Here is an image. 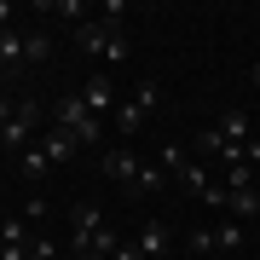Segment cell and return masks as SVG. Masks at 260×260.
<instances>
[{
  "instance_id": "obj_25",
  "label": "cell",
  "mask_w": 260,
  "mask_h": 260,
  "mask_svg": "<svg viewBox=\"0 0 260 260\" xmlns=\"http://www.w3.org/2000/svg\"><path fill=\"white\" fill-rule=\"evenodd\" d=\"M81 260H116V254H81Z\"/></svg>"
},
{
  "instance_id": "obj_2",
  "label": "cell",
  "mask_w": 260,
  "mask_h": 260,
  "mask_svg": "<svg viewBox=\"0 0 260 260\" xmlns=\"http://www.w3.org/2000/svg\"><path fill=\"white\" fill-rule=\"evenodd\" d=\"M70 249H75V260H81V254H116L121 249V237L110 232V220H104L99 203H81L70 214Z\"/></svg>"
},
{
  "instance_id": "obj_7",
  "label": "cell",
  "mask_w": 260,
  "mask_h": 260,
  "mask_svg": "<svg viewBox=\"0 0 260 260\" xmlns=\"http://www.w3.org/2000/svg\"><path fill=\"white\" fill-rule=\"evenodd\" d=\"M99 168H104V179H116V185H133V179H139V156H133L127 145H116Z\"/></svg>"
},
{
  "instance_id": "obj_15",
  "label": "cell",
  "mask_w": 260,
  "mask_h": 260,
  "mask_svg": "<svg viewBox=\"0 0 260 260\" xmlns=\"http://www.w3.org/2000/svg\"><path fill=\"white\" fill-rule=\"evenodd\" d=\"M18 168H23V179H41V174H47L52 162H47V150H41V145H29L23 156H18Z\"/></svg>"
},
{
  "instance_id": "obj_12",
  "label": "cell",
  "mask_w": 260,
  "mask_h": 260,
  "mask_svg": "<svg viewBox=\"0 0 260 260\" xmlns=\"http://www.w3.org/2000/svg\"><path fill=\"white\" fill-rule=\"evenodd\" d=\"M174 179H179V185H185V191L197 197V203H203V191L214 185V179H208V168H203V162H197V156H191L185 168H179V174H174Z\"/></svg>"
},
{
  "instance_id": "obj_5",
  "label": "cell",
  "mask_w": 260,
  "mask_h": 260,
  "mask_svg": "<svg viewBox=\"0 0 260 260\" xmlns=\"http://www.w3.org/2000/svg\"><path fill=\"white\" fill-rule=\"evenodd\" d=\"M35 127H41V104H35V99H18V110H12V121L0 127V145L23 156V150H29V133H35Z\"/></svg>"
},
{
  "instance_id": "obj_22",
  "label": "cell",
  "mask_w": 260,
  "mask_h": 260,
  "mask_svg": "<svg viewBox=\"0 0 260 260\" xmlns=\"http://www.w3.org/2000/svg\"><path fill=\"white\" fill-rule=\"evenodd\" d=\"M29 254H35V260H52V254H58V243H47V237H35V243H29Z\"/></svg>"
},
{
  "instance_id": "obj_13",
  "label": "cell",
  "mask_w": 260,
  "mask_h": 260,
  "mask_svg": "<svg viewBox=\"0 0 260 260\" xmlns=\"http://www.w3.org/2000/svg\"><path fill=\"white\" fill-rule=\"evenodd\" d=\"M168 185V168L156 162V156H150V162H139V179H133V191H139V197H150V191H162Z\"/></svg>"
},
{
  "instance_id": "obj_11",
  "label": "cell",
  "mask_w": 260,
  "mask_h": 260,
  "mask_svg": "<svg viewBox=\"0 0 260 260\" xmlns=\"http://www.w3.org/2000/svg\"><path fill=\"white\" fill-rule=\"evenodd\" d=\"M214 127H220V133H225V139H243V145H249V139H254V121H249V110H225L220 121H214Z\"/></svg>"
},
{
  "instance_id": "obj_19",
  "label": "cell",
  "mask_w": 260,
  "mask_h": 260,
  "mask_svg": "<svg viewBox=\"0 0 260 260\" xmlns=\"http://www.w3.org/2000/svg\"><path fill=\"white\" fill-rule=\"evenodd\" d=\"M156 162L168 168V174H179V168H185L191 156H185V150H179V145H162V150H156Z\"/></svg>"
},
{
  "instance_id": "obj_18",
  "label": "cell",
  "mask_w": 260,
  "mask_h": 260,
  "mask_svg": "<svg viewBox=\"0 0 260 260\" xmlns=\"http://www.w3.org/2000/svg\"><path fill=\"white\" fill-rule=\"evenodd\" d=\"M208 237H214V249H237V243H243V225H237V220H225V225H214Z\"/></svg>"
},
{
  "instance_id": "obj_4",
  "label": "cell",
  "mask_w": 260,
  "mask_h": 260,
  "mask_svg": "<svg viewBox=\"0 0 260 260\" xmlns=\"http://www.w3.org/2000/svg\"><path fill=\"white\" fill-rule=\"evenodd\" d=\"M156 99H162V81H156V75H145V81H139V93H133V99L116 110V127H121V139H127V133H139L145 121H150Z\"/></svg>"
},
{
  "instance_id": "obj_9",
  "label": "cell",
  "mask_w": 260,
  "mask_h": 260,
  "mask_svg": "<svg viewBox=\"0 0 260 260\" xmlns=\"http://www.w3.org/2000/svg\"><path fill=\"white\" fill-rule=\"evenodd\" d=\"M133 249H139L145 260H162L168 254V220H145L139 237H133Z\"/></svg>"
},
{
  "instance_id": "obj_6",
  "label": "cell",
  "mask_w": 260,
  "mask_h": 260,
  "mask_svg": "<svg viewBox=\"0 0 260 260\" xmlns=\"http://www.w3.org/2000/svg\"><path fill=\"white\" fill-rule=\"evenodd\" d=\"M81 104H87V110H93L99 121H104V116H116V81H110V70L87 75V87H81Z\"/></svg>"
},
{
  "instance_id": "obj_16",
  "label": "cell",
  "mask_w": 260,
  "mask_h": 260,
  "mask_svg": "<svg viewBox=\"0 0 260 260\" xmlns=\"http://www.w3.org/2000/svg\"><path fill=\"white\" fill-rule=\"evenodd\" d=\"M47 58H52V41H47V35L35 29V35L23 41V64H47Z\"/></svg>"
},
{
  "instance_id": "obj_23",
  "label": "cell",
  "mask_w": 260,
  "mask_h": 260,
  "mask_svg": "<svg viewBox=\"0 0 260 260\" xmlns=\"http://www.w3.org/2000/svg\"><path fill=\"white\" fill-rule=\"evenodd\" d=\"M0 29H12V0H0Z\"/></svg>"
},
{
  "instance_id": "obj_24",
  "label": "cell",
  "mask_w": 260,
  "mask_h": 260,
  "mask_svg": "<svg viewBox=\"0 0 260 260\" xmlns=\"http://www.w3.org/2000/svg\"><path fill=\"white\" fill-rule=\"evenodd\" d=\"M116 260H139V249H133V243H121V249H116Z\"/></svg>"
},
{
  "instance_id": "obj_10",
  "label": "cell",
  "mask_w": 260,
  "mask_h": 260,
  "mask_svg": "<svg viewBox=\"0 0 260 260\" xmlns=\"http://www.w3.org/2000/svg\"><path fill=\"white\" fill-rule=\"evenodd\" d=\"M41 150H47V162L58 168V162H70V156H75V139H70L64 127H47V139H41Z\"/></svg>"
},
{
  "instance_id": "obj_20",
  "label": "cell",
  "mask_w": 260,
  "mask_h": 260,
  "mask_svg": "<svg viewBox=\"0 0 260 260\" xmlns=\"http://www.w3.org/2000/svg\"><path fill=\"white\" fill-rule=\"evenodd\" d=\"M52 12H64V18H87L93 6H87V0H52Z\"/></svg>"
},
{
  "instance_id": "obj_1",
  "label": "cell",
  "mask_w": 260,
  "mask_h": 260,
  "mask_svg": "<svg viewBox=\"0 0 260 260\" xmlns=\"http://www.w3.org/2000/svg\"><path fill=\"white\" fill-rule=\"evenodd\" d=\"M75 47L93 52V58H104V64H121V58H127V35H121V0H110V6H104V18H93V23L75 29Z\"/></svg>"
},
{
  "instance_id": "obj_17",
  "label": "cell",
  "mask_w": 260,
  "mask_h": 260,
  "mask_svg": "<svg viewBox=\"0 0 260 260\" xmlns=\"http://www.w3.org/2000/svg\"><path fill=\"white\" fill-rule=\"evenodd\" d=\"M0 243H12V249H29V220H23V214L0 225Z\"/></svg>"
},
{
  "instance_id": "obj_21",
  "label": "cell",
  "mask_w": 260,
  "mask_h": 260,
  "mask_svg": "<svg viewBox=\"0 0 260 260\" xmlns=\"http://www.w3.org/2000/svg\"><path fill=\"white\" fill-rule=\"evenodd\" d=\"M225 197H232V191H225V185H220V179H214V185H208V191H203V203H208V208H214V214H220V208H225Z\"/></svg>"
},
{
  "instance_id": "obj_3",
  "label": "cell",
  "mask_w": 260,
  "mask_h": 260,
  "mask_svg": "<svg viewBox=\"0 0 260 260\" xmlns=\"http://www.w3.org/2000/svg\"><path fill=\"white\" fill-rule=\"evenodd\" d=\"M52 127H64L75 145H99V133H104V121L81 104V93H70V99H58V110H52Z\"/></svg>"
},
{
  "instance_id": "obj_8",
  "label": "cell",
  "mask_w": 260,
  "mask_h": 260,
  "mask_svg": "<svg viewBox=\"0 0 260 260\" xmlns=\"http://www.w3.org/2000/svg\"><path fill=\"white\" fill-rule=\"evenodd\" d=\"M220 214H225V220H237V225H254V220H260V191H254V185H249V191H232Z\"/></svg>"
},
{
  "instance_id": "obj_14",
  "label": "cell",
  "mask_w": 260,
  "mask_h": 260,
  "mask_svg": "<svg viewBox=\"0 0 260 260\" xmlns=\"http://www.w3.org/2000/svg\"><path fill=\"white\" fill-rule=\"evenodd\" d=\"M23 41L29 35H18V29H0V64H23Z\"/></svg>"
}]
</instances>
